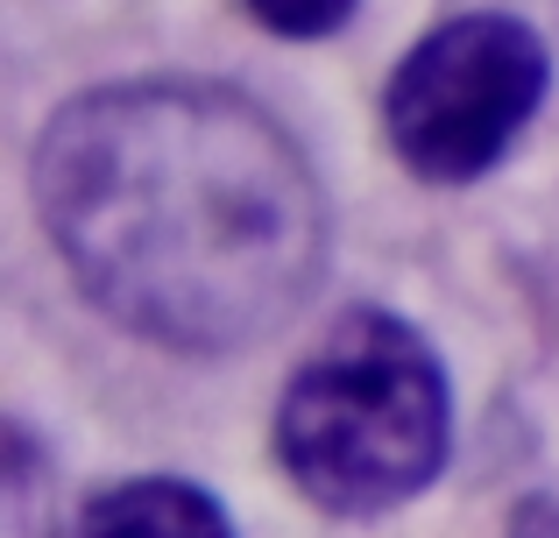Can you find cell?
I'll return each mask as SVG.
<instances>
[{"label": "cell", "instance_id": "7", "mask_svg": "<svg viewBox=\"0 0 559 538\" xmlns=\"http://www.w3.org/2000/svg\"><path fill=\"white\" fill-rule=\"evenodd\" d=\"M503 538H559V497H524L518 511H510Z\"/></svg>", "mask_w": 559, "mask_h": 538}, {"label": "cell", "instance_id": "1", "mask_svg": "<svg viewBox=\"0 0 559 538\" xmlns=\"http://www.w3.org/2000/svg\"><path fill=\"white\" fill-rule=\"evenodd\" d=\"M28 199L93 312L164 355H248L326 276L333 213L312 156L219 79L64 99L28 156Z\"/></svg>", "mask_w": 559, "mask_h": 538}, {"label": "cell", "instance_id": "3", "mask_svg": "<svg viewBox=\"0 0 559 538\" xmlns=\"http://www.w3.org/2000/svg\"><path fill=\"white\" fill-rule=\"evenodd\" d=\"M552 57L518 14H453L404 50L382 85V128L411 178L475 184L510 156V142L546 107Z\"/></svg>", "mask_w": 559, "mask_h": 538}, {"label": "cell", "instance_id": "4", "mask_svg": "<svg viewBox=\"0 0 559 538\" xmlns=\"http://www.w3.org/2000/svg\"><path fill=\"white\" fill-rule=\"evenodd\" d=\"M79 538H234V517L185 475H135L85 503Z\"/></svg>", "mask_w": 559, "mask_h": 538}, {"label": "cell", "instance_id": "2", "mask_svg": "<svg viewBox=\"0 0 559 538\" xmlns=\"http://www.w3.org/2000/svg\"><path fill=\"white\" fill-rule=\"evenodd\" d=\"M305 503L333 517H382L418 503L453 454V390L418 326L355 304L298 361L270 432Z\"/></svg>", "mask_w": 559, "mask_h": 538}, {"label": "cell", "instance_id": "5", "mask_svg": "<svg viewBox=\"0 0 559 538\" xmlns=\"http://www.w3.org/2000/svg\"><path fill=\"white\" fill-rule=\"evenodd\" d=\"M8 538H57V482L28 426H8Z\"/></svg>", "mask_w": 559, "mask_h": 538}, {"label": "cell", "instance_id": "6", "mask_svg": "<svg viewBox=\"0 0 559 538\" xmlns=\"http://www.w3.org/2000/svg\"><path fill=\"white\" fill-rule=\"evenodd\" d=\"M355 8H361V0H248V14H255L270 36H290V43H312V36L347 28Z\"/></svg>", "mask_w": 559, "mask_h": 538}]
</instances>
